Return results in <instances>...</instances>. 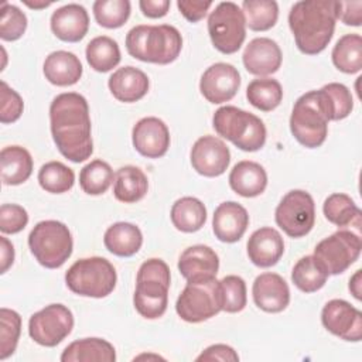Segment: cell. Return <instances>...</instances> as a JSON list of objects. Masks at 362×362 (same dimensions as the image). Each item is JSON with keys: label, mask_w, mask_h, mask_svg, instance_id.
<instances>
[{"label": "cell", "mask_w": 362, "mask_h": 362, "mask_svg": "<svg viewBox=\"0 0 362 362\" xmlns=\"http://www.w3.org/2000/svg\"><path fill=\"white\" fill-rule=\"evenodd\" d=\"M49 126L58 151L72 163L93 153L90 116L86 99L76 92L57 95L49 105Z\"/></svg>", "instance_id": "1"}, {"label": "cell", "mask_w": 362, "mask_h": 362, "mask_svg": "<svg viewBox=\"0 0 362 362\" xmlns=\"http://www.w3.org/2000/svg\"><path fill=\"white\" fill-rule=\"evenodd\" d=\"M338 1L303 0L293 4L288 27L297 48L307 55L320 54L332 40L337 24Z\"/></svg>", "instance_id": "2"}, {"label": "cell", "mask_w": 362, "mask_h": 362, "mask_svg": "<svg viewBox=\"0 0 362 362\" xmlns=\"http://www.w3.org/2000/svg\"><path fill=\"white\" fill-rule=\"evenodd\" d=\"M181 48L182 37L170 24L136 25L126 35L127 52L143 62L167 65L178 58Z\"/></svg>", "instance_id": "3"}, {"label": "cell", "mask_w": 362, "mask_h": 362, "mask_svg": "<svg viewBox=\"0 0 362 362\" xmlns=\"http://www.w3.org/2000/svg\"><path fill=\"white\" fill-rule=\"evenodd\" d=\"M170 283V267L164 260L153 257L141 263L133 296L136 311L147 320L160 318L168 305Z\"/></svg>", "instance_id": "4"}, {"label": "cell", "mask_w": 362, "mask_h": 362, "mask_svg": "<svg viewBox=\"0 0 362 362\" xmlns=\"http://www.w3.org/2000/svg\"><path fill=\"white\" fill-rule=\"evenodd\" d=\"M215 132L243 151H257L266 143V126L253 113L236 106H222L212 117Z\"/></svg>", "instance_id": "5"}, {"label": "cell", "mask_w": 362, "mask_h": 362, "mask_svg": "<svg viewBox=\"0 0 362 362\" xmlns=\"http://www.w3.org/2000/svg\"><path fill=\"white\" fill-rule=\"evenodd\" d=\"M117 274L113 264L99 256L76 260L65 273L66 287L83 297L102 298L116 287Z\"/></svg>", "instance_id": "6"}, {"label": "cell", "mask_w": 362, "mask_h": 362, "mask_svg": "<svg viewBox=\"0 0 362 362\" xmlns=\"http://www.w3.org/2000/svg\"><path fill=\"white\" fill-rule=\"evenodd\" d=\"M28 246L41 266L58 269L71 257L74 240L65 223L48 219L38 222L31 229Z\"/></svg>", "instance_id": "7"}, {"label": "cell", "mask_w": 362, "mask_h": 362, "mask_svg": "<svg viewBox=\"0 0 362 362\" xmlns=\"http://www.w3.org/2000/svg\"><path fill=\"white\" fill-rule=\"evenodd\" d=\"M175 311L181 320L198 324L222 311L221 284L216 277L187 281L175 303Z\"/></svg>", "instance_id": "8"}, {"label": "cell", "mask_w": 362, "mask_h": 362, "mask_svg": "<svg viewBox=\"0 0 362 362\" xmlns=\"http://www.w3.org/2000/svg\"><path fill=\"white\" fill-rule=\"evenodd\" d=\"M328 122L317 90H310L296 100L290 116V130L301 146L317 148L327 139Z\"/></svg>", "instance_id": "9"}, {"label": "cell", "mask_w": 362, "mask_h": 362, "mask_svg": "<svg viewBox=\"0 0 362 362\" xmlns=\"http://www.w3.org/2000/svg\"><path fill=\"white\" fill-rule=\"evenodd\" d=\"M208 34L222 54H235L246 38V21L242 8L233 1L219 3L208 17Z\"/></svg>", "instance_id": "10"}, {"label": "cell", "mask_w": 362, "mask_h": 362, "mask_svg": "<svg viewBox=\"0 0 362 362\" xmlns=\"http://www.w3.org/2000/svg\"><path fill=\"white\" fill-rule=\"evenodd\" d=\"M361 250V233L354 229H339L315 246L314 256L328 274H341L358 260Z\"/></svg>", "instance_id": "11"}, {"label": "cell", "mask_w": 362, "mask_h": 362, "mask_svg": "<svg viewBox=\"0 0 362 362\" xmlns=\"http://www.w3.org/2000/svg\"><path fill=\"white\" fill-rule=\"evenodd\" d=\"M274 219L277 226L287 236H305L315 222V205L313 197L303 189L288 191L279 202Z\"/></svg>", "instance_id": "12"}, {"label": "cell", "mask_w": 362, "mask_h": 362, "mask_svg": "<svg viewBox=\"0 0 362 362\" xmlns=\"http://www.w3.org/2000/svg\"><path fill=\"white\" fill-rule=\"evenodd\" d=\"M74 328V315L64 304H49L34 313L28 321V334L41 346H57Z\"/></svg>", "instance_id": "13"}, {"label": "cell", "mask_w": 362, "mask_h": 362, "mask_svg": "<svg viewBox=\"0 0 362 362\" xmlns=\"http://www.w3.org/2000/svg\"><path fill=\"white\" fill-rule=\"evenodd\" d=\"M321 322L344 341L358 342L362 338V313L345 300H329L321 311Z\"/></svg>", "instance_id": "14"}, {"label": "cell", "mask_w": 362, "mask_h": 362, "mask_svg": "<svg viewBox=\"0 0 362 362\" xmlns=\"http://www.w3.org/2000/svg\"><path fill=\"white\" fill-rule=\"evenodd\" d=\"M239 88L240 75L233 65L226 62L212 64L205 69L199 81L202 96L214 105L229 102L235 98Z\"/></svg>", "instance_id": "15"}, {"label": "cell", "mask_w": 362, "mask_h": 362, "mask_svg": "<svg viewBox=\"0 0 362 362\" xmlns=\"http://www.w3.org/2000/svg\"><path fill=\"white\" fill-rule=\"evenodd\" d=\"M230 163V151L216 136L199 137L191 148L192 168L204 177L222 175Z\"/></svg>", "instance_id": "16"}, {"label": "cell", "mask_w": 362, "mask_h": 362, "mask_svg": "<svg viewBox=\"0 0 362 362\" xmlns=\"http://www.w3.org/2000/svg\"><path fill=\"white\" fill-rule=\"evenodd\" d=\"M132 141L136 151L141 156L158 158L163 157L170 147V130L158 117H143L133 126Z\"/></svg>", "instance_id": "17"}, {"label": "cell", "mask_w": 362, "mask_h": 362, "mask_svg": "<svg viewBox=\"0 0 362 362\" xmlns=\"http://www.w3.org/2000/svg\"><path fill=\"white\" fill-rule=\"evenodd\" d=\"M243 65L252 75L267 76L279 71L283 55L279 44L267 37L253 38L245 48Z\"/></svg>", "instance_id": "18"}, {"label": "cell", "mask_w": 362, "mask_h": 362, "mask_svg": "<svg viewBox=\"0 0 362 362\" xmlns=\"http://www.w3.org/2000/svg\"><path fill=\"white\" fill-rule=\"evenodd\" d=\"M255 304L266 313H280L290 303V288L286 280L277 273L259 274L252 287Z\"/></svg>", "instance_id": "19"}, {"label": "cell", "mask_w": 362, "mask_h": 362, "mask_svg": "<svg viewBox=\"0 0 362 362\" xmlns=\"http://www.w3.org/2000/svg\"><path fill=\"white\" fill-rule=\"evenodd\" d=\"M49 25L54 35L61 41L78 42L89 30V16L83 6L69 3L52 13Z\"/></svg>", "instance_id": "20"}, {"label": "cell", "mask_w": 362, "mask_h": 362, "mask_svg": "<svg viewBox=\"0 0 362 362\" xmlns=\"http://www.w3.org/2000/svg\"><path fill=\"white\" fill-rule=\"evenodd\" d=\"M249 226L247 211L235 201H226L216 206L212 218L215 236L225 243L238 242Z\"/></svg>", "instance_id": "21"}, {"label": "cell", "mask_w": 362, "mask_h": 362, "mask_svg": "<svg viewBox=\"0 0 362 362\" xmlns=\"http://www.w3.org/2000/svg\"><path fill=\"white\" fill-rule=\"evenodd\" d=\"M246 247L247 256L255 266L272 267L284 253V240L277 229L263 226L250 235Z\"/></svg>", "instance_id": "22"}, {"label": "cell", "mask_w": 362, "mask_h": 362, "mask_svg": "<svg viewBox=\"0 0 362 362\" xmlns=\"http://www.w3.org/2000/svg\"><path fill=\"white\" fill-rule=\"evenodd\" d=\"M178 270L187 281L216 277L219 257L209 246L194 245L181 253L178 259Z\"/></svg>", "instance_id": "23"}, {"label": "cell", "mask_w": 362, "mask_h": 362, "mask_svg": "<svg viewBox=\"0 0 362 362\" xmlns=\"http://www.w3.org/2000/svg\"><path fill=\"white\" fill-rule=\"evenodd\" d=\"M107 86L110 93L120 102L133 103L143 99L148 92V76L139 68L123 66L116 69L109 81Z\"/></svg>", "instance_id": "24"}, {"label": "cell", "mask_w": 362, "mask_h": 362, "mask_svg": "<svg viewBox=\"0 0 362 362\" xmlns=\"http://www.w3.org/2000/svg\"><path fill=\"white\" fill-rule=\"evenodd\" d=\"M230 188L240 197L253 198L264 192L267 187L266 170L255 161L243 160L233 165L229 174Z\"/></svg>", "instance_id": "25"}, {"label": "cell", "mask_w": 362, "mask_h": 362, "mask_svg": "<svg viewBox=\"0 0 362 362\" xmlns=\"http://www.w3.org/2000/svg\"><path fill=\"white\" fill-rule=\"evenodd\" d=\"M45 79L55 86L75 85L82 76L79 58L69 51H54L44 61Z\"/></svg>", "instance_id": "26"}, {"label": "cell", "mask_w": 362, "mask_h": 362, "mask_svg": "<svg viewBox=\"0 0 362 362\" xmlns=\"http://www.w3.org/2000/svg\"><path fill=\"white\" fill-rule=\"evenodd\" d=\"M62 362H115V346L102 338H83L71 342L61 354Z\"/></svg>", "instance_id": "27"}, {"label": "cell", "mask_w": 362, "mask_h": 362, "mask_svg": "<svg viewBox=\"0 0 362 362\" xmlns=\"http://www.w3.org/2000/svg\"><path fill=\"white\" fill-rule=\"evenodd\" d=\"M103 243L110 253L119 257H130L140 250L143 235L139 226L130 222H116L106 229Z\"/></svg>", "instance_id": "28"}, {"label": "cell", "mask_w": 362, "mask_h": 362, "mask_svg": "<svg viewBox=\"0 0 362 362\" xmlns=\"http://www.w3.org/2000/svg\"><path fill=\"white\" fill-rule=\"evenodd\" d=\"M1 181L4 185H20L33 173V157L21 146H7L0 153Z\"/></svg>", "instance_id": "29"}, {"label": "cell", "mask_w": 362, "mask_h": 362, "mask_svg": "<svg viewBox=\"0 0 362 362\" xmlns=\"http://www.w3.org/2000/svg\"><path fill=\"white\" fill-rule=\"evenodd\" d=\"M148 189V181L143 170L136 165L120 167L115 174V198L124 204H134L144 198Z\"/></svg>", "instance_id": "30"}, {"label": "cell", "mask_w": 362, "mask_h": 362, "mask_svg": "<svg viewBox=\"0 0 362 362\" xmlns=\"http://www.w3.org/2000/svg\"><path fill=\"white\" fill-rule=\"evenodd\" d=\"M171 222L184 233L199 230L206 221V208L195 197H182L171 206Z\"/></svg>", "instance_id": "31"}, {"label": "cell", "mask_w": 362, "mask_h": 362, "mask_svg": "<svg viewBox=\"0 0 362 362\" xmlns=\"http://www.w3.org/2000/svg\"><path fill=\"white\" fill-rule=\"evenodd\" d=\"M317 93L328 120H342L351 115L354 109V99L351 90L344 83H327L318 89Z\"/></svg>", "instance_id": "32"}, {"label": "cell", "mask_w": 362, "mask_h": 362, "mask_svg": "<svg viewBox=\"0 0 362 362\" xmlns=\"http://www.w3.org/2000/svg\"><path fill=\"white\" fill-rule=\"evenodd\" d=\"M322 211L325 218L331 223L339 228H345L351 225V226H355V229L361 230L362 212L349 195L344 192H334L328 195L324 201Z\"/></svg>", "instance_id": "33"}, {"label": "cell", "mask_w": 362, "mask_h": 362, "mask_svg": "<svg viewBox=\"0 0 362 362\" xmlns=\"http://www.w3.org/2000/svg\"><path fill=\"white\" fill-rule=\"evenodd\" d=\"M328 276V272L314 255L298 259L291 272L294 286L304 293H314L322 288Z\"/></svg>", "instance_id": "34"}, {"label": "cell", "mask_w": 362, "mask_h": 362, "mask_svg": "<svg viewBox=\"0 0 362 362\" xmlns=\"http://www.w3.org/2000/svg\"><path fill=\"white\" fill-rule=\"evenodd\" d=\"M335 68L344 74H356L362 69V37L359 34L342 35L331 52Z\"/></svg>", "instance_id": "35"}, {"label": "cell", "mask_w": 362, "mask_h": 362, "mask_svg": "<svg viewBox=\"0 0 362 362\" xmlns=\"http://www.w3.org/2000/svg\"><path fill=\"white\" fill-rule=\"evenodd\" d=\"M86 61L96 72H109L120 62V48L117 42L107 37L99 35L86 45Z\"/></svg>", "instance_id": "36"}, {"label": "cell", "mask_w": 362, "mask_h": 362, "mask_svg": "<svg viewBox=\"0 0 362 362\" xmlns=\"http://www.w3.org/2000/svg\"><path fill=\"white\" fill-rule=\"evenodd\" d=\"M246 98L256 109L262 112H272L283 99V88L276 79L257 78L247 85Z\"/></svg>", "instance_id": "37"}, {"label": "cell", "mask_w": 362, "mask_h": 362, "mask_svg": "<svg viewBox=\"0 0 362 362\" xmlns=\"http://www.w3.org/2000/svg\"><path fill=\"white\" fill-rule=\"evenodd\" d=\"M242 11L246 27L253 31H267L279 18V6L274 0H245Z\"/></svg>", "instance_id": "38"}, {"label": "cell", "mask_w": 362, "mask_h": 362, "mask_svg": "<svg viewBox=\"0 0 362 362\" xmlns=\"http://www.w3.org/2000/svg\"><path fill=\"white\" fill-rule=\"evenodd\" d=\"M113 181V170L103 160H93L88 163L79 173V185L88 195L105 194Z\"/></svg>", "instance_id": "39"}, {"label": "cell", "mask_w": 362, "mask_h": 362, "mask_svg": "<svg viewBox=\"0 0 362 362\" xmlns=\"http://www.w3.org/2000/svg\"><path fill=\"white\" fill-rule=\"evenodd\" d=\"M38 182L42 189L51 194H64L75 184L74 171L61 161L45 163L38 171Z\"/></svg>", "instance_id": "40"}, {"label": "cell", "mask_w": 362, "mask_h": 362, "mask_svg": "<svg viewBox=\"0 0 362 362\" xmlns=\"http://www.w3.org/2000/svg\"><path fill=\"white\" fill-rule=\"evenodd\" d=\"M93 16L99 25L105 28H119L130 17L129 0H96L93 3Z\"/></svg>", "instance_id": "41"}, {"label": "cell", "mask_w": 362, "mask_h": 362, "mask_svg": "<svg viewBox=\"0 0 362 362\" xmlns=\"http://www.w3.org/2000/svg\"><path fill=\"white\" fill-rule=\"evenodd\" d=\"M21 332V317L17 311L3 307L0 310V359L11 356L17 348Z\"/></svg>", "instance_id": "42"}, {"label": "cell", "mask_w": 362, "mask_h": 362, "mask_svg": "<svg viewBox=\"0 0 362 362\" xmlns=\"http://www.w3.org/2000/svg\"><path fill=\"white\" fill-rule=\"evenodd\" d=\"M222 310L226 313H239L246 307V283L240 276L229 274L219 280Z\"/></svg>", "instance_id": "43"}, {"label": "cell", "mask_w": 362, "mask_h": 362, "mask_svg": "<svg viewBox=\"0 0 362 362\" xmlns=\"http://www.w3.org/2000/svg\"><path fill=\"white\" fill-rule=\"evenodd\" d=\"M0 17V38L3 41H16L23 37L27 28L25 14L16 6L3 3Z\"/></svg>", "instance_id": "44"}, {"label": "cell", "mask_w": 362, "mask_h": 362, "mask_svg": "<svg viewBox=\"0 0 362 362\" xmlns=\"http://www.w3.org/2000/svg\"><path fill=\"white\" fill-rule=\"evenodd\" d=\"M0 122L7 124L18 120L24 110V102L21 96L4 81L0 83Z\"/></svg>", "instance_id": "45"}, {"label": "cell", "mask_w": 362, "mask_h": 362, "mask_svg": "<svg viewBox=\"0 0 362 362\" xmlns=\"http://www.w3.org/2000/svg\"><path fill=\"white\" fill-rule=\"evenodd\" d=\"M28 223L27 211L17 204H3L0 206V230L3 233H18Z\"/></svg>", "instance_id": "46"}, {"label": "cell", "mask_w": 362, "mask_h": 362, "mask_svg": "<svg viewBox=\"0 0 362 362\" xmlns=\"http://www.w3.org/2000/svg\"><path fill=\"white\" fill-rule=\"evenodd\" d=\"M198 362H212V361H222V362H238L239 361V355L236 354V351L226 345V344H215L208 346L206 349H204L198 356H197Z\"/></svg>", "instance_id": "47"}, {"label": "cell", "mask_w": 362, "mask_h": 362, "mask_svg": "<svg viewBox=\"0 0 362 362\" xmlns=\"http://www.w3.org/2000/svg\"><path fill=\"white\" fill-rule=\"evenodd\" d=\"M337 20L342 21L345 25L359 27L362 23V1H338Z\"/></svg>", "instance_id": "48"}, {"label": "cell", "mask_w": 362, "mask_h": 362, "mask_svg": "<svg viewBox=\"0 0 362 362\" xmlns=\"http://www.w3.org/2000/svg\"><path fill=\"white\" fill-rule=\"evenodd\" d=\"M212 6V1H199V0H178L177 7L180 13L189 21L198 23L206 16V11Z\"/></svg>", "instance_id": "49"}, {"label": "cell", "mask_w": 362, "mask_h": 362, "mask_svg": "<svg viewBox=\"0 0 362 362\" xmlns=\"http://www.w3.org/2000/svg\"><path fill=\"white\" fill-rule=\"evenodd\" d=\"M171 6L170 0H140L139 7L148 18H161L168 13Z\"/></svg>", "instance_id": "50"}, {"label": "cell", "mask_w": 362, "mask_h": 362, "mask_svg": "<svg viewBox=\"0 0 362 362\" xmlns=\"http://www.w3.org/2000/svg\"><path fill=\"white\" fill-rule=\"evenodd\" d=\"M14 262V247L6 236H0V273H6Z\"/></svg>", "instance_id": "51"}, {"label": "cell", "mask_w": 362, "mask_h": 362, "mask_svg": "<svg viewBox=\"0 0 362 362\" xmlns=\"http://www.w3.org/2000/svg\"><path fill=\"white\" fill-rule=\"evenodd\" d=\"M362 272L361 270H356L354 273V276L349 279V291L351 294L356 298V300H361L362 298V277H361Z\"/></svg>", "instance_id": "52"}, {"label": "cell", "mask_w": 362, "mask_h": 362, "mask_svg": "<svg viewBox=\"0 0 362 362\" xmlns=\"http://www.w3.org/2000/svg\"><path fill=\"white\" fill-rule=\"evenodd\" d=\"M25 6H28L30 8H35V10H40V8H47L49 7L52 3L51 1H28V0H24L23 1Z\"/></svg>", "instance_id": "53"}]
</instances>
